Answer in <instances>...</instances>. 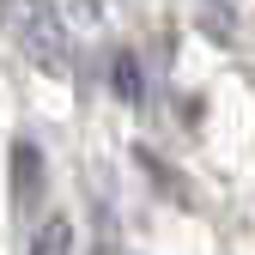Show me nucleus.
Returning a JSON list of instances; mask_svg holds the SVG:
<instances>
[{
  "label": "nucleus",
  "instance_id": "obj_1",
  "mask_svg": "<svg viewBox=\"0 0 255 255\" xmlns=\"http://www.w3.org/2000/svg\"><path fill=\"white\" fill-rule=\"evenodd\" d=\"M0 18H6L12 43L30 55V67L43 73H67L73 55H67V24H61L55 0H0Z\"/></svg>",
  "mask_w": 255,
  "mask_h": 255
},
{
  "label": "nucleus",
  "instance_id": "obj_2",
  "mask_svg": "<svg viewBox=\"0 0 255 255\" xmlns=\"http://www.w3.org/2000/svg\"><path fill=\"white\" fill-rule=\"evenodd\" d=\"M43 201V152L37 140H12V207L30 213Z\"/></svg>",
  "mask_w": 255,
  "mask_h": 255
},
{
  "label": "nucleus",
  "instance_id": "obj_3",
  "mask_svg": "<svg viewBox=\"0 0 255 255\" xmlns=\"http://www.w3.org/2000/svg\"><path fill=\"white\" fill-rule=\"evenodd\" d=\"M24 255H73V219H43L37 231H30V249Z\"/></svg>",
  "mask_w": 255,
  "mask_h": 255
},
{
  "label": "nucleus",
  "instance_id": "obj_4",
  "mask_svg": "<svg viewBox=\"0 0 255 255\" xmlns=\"http://www.w3.org/2000/svg\"><path fill=\"white\" fill-rule=\"evenodd\" d=\"M110 79H116V98H122V104H140V61L128 55V49L116 55V67H110Z\"/></svg>",
  "mask_w": 255,
  "mask_h": 255
}]
</instances>
